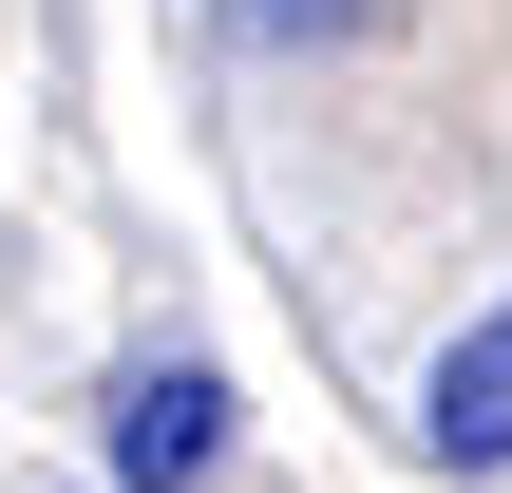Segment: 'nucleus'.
Returning a JSON list of instances; mask_svg holds the SVG:
<instances>
[{"mask_svg":"<svg viewBox=\"0 0 512 493\" xmlns=\"http://www.w3.org/2000/svg\"><path fill=\"white\" fill-rule=\"evenodd\" d=\"M95 475H114V493H209V475H228V380H209V361H114Z\"/></svg>","mask_w":512,"mask_h":493,"instance_id":"obj_1","label":"nucleus"},{"mask_svg":"<svg viewBox=\"0 0 512 493\" xmlns=\"http://www.w3.org/2000/svg\"><path fill=\"white\" fill-rule=\"evenodd\" d=\"M418 456L437 475H512V285L418 361Z\"/></svg>","mask_w":512,"mask_h":493,"instance_id":"obj_2","label":"nucleus"},{"mask_svg":"<svg viewBox=\"0 0 512 493\" xmlns=\"http://www.w3.org/2000/svg\"><path fill=\"white\" fill-rule=\"evenodd\" d=\"M304 19H361V0H247V38H304Z\"/></svg>","mask_w":512,"mask_h":493,"instance_id":"obj_3","label":"nucleus"}]
</instances>
